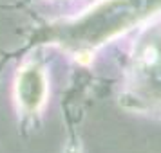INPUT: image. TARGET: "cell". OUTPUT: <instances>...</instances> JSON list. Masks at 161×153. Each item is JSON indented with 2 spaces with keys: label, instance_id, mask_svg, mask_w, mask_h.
<instances>
[{
  "label": "cell",
  "instance_id": "6da1fadb",
  "mask_svg": "<svg viewBox=\"0 0 161 153\" xmlns=\"http://www.w3.org/2000/svg\"><path fill=\"white\" fill-rule=\"evenodd\" d=\"M18 95H22V103L29 108H36L44 99V79L42 74L35 70H27L22 74L18 85Z\"/></svg>",
  "mask_w": 161,
  "mask_h": 153
}]
</instances>
